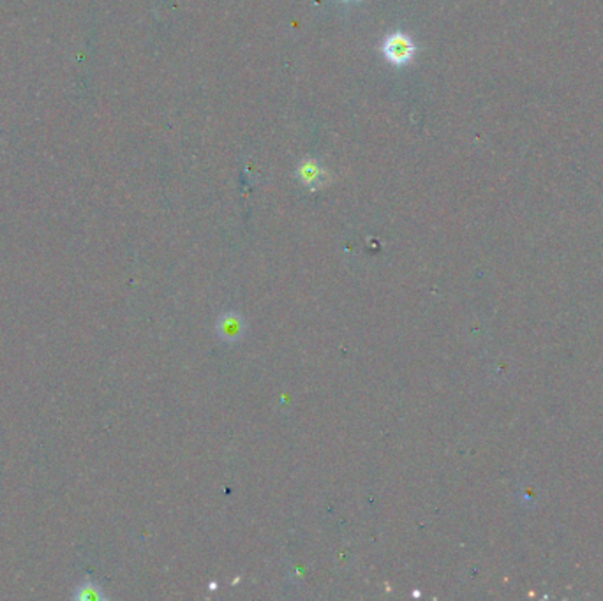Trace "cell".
<instances>
[{
  "label": "cell",
  "mask_w": 603,
  "mask_h": 601,
  "mask_svg": "<svg viewBox=\"0 0 603 601\" xmlns=\"http://www.w3.org/2000/svg\"><path fill=\"white\" fill-rule=\"evenodd\" d=\"M413 51H415V46L411 39L404 34L390 36L384 43V55L394 64H406L413 57Z\"/></svg>",
  "instance_id": "6da1fadb"
},
{
  "label": "cell",
  "mask_w": 603,
  "mask_h": 601,
  "mask_svg": "<svg viewBox=\"0 0 603 601\" xmlns=\"http://www.w3.org/2000/svg\"><path fill=\"white\" fill-rule=\"evenodd\" d=\"M243 332V321L242 318L236 316V314L229 313L226 316L221 318L219 321V335L223 337V339L229 340V343H233V340L240 339L242 337Z\"/></svg>",
  "instance_id": "7a4b0ae2"
}]
</instances>
